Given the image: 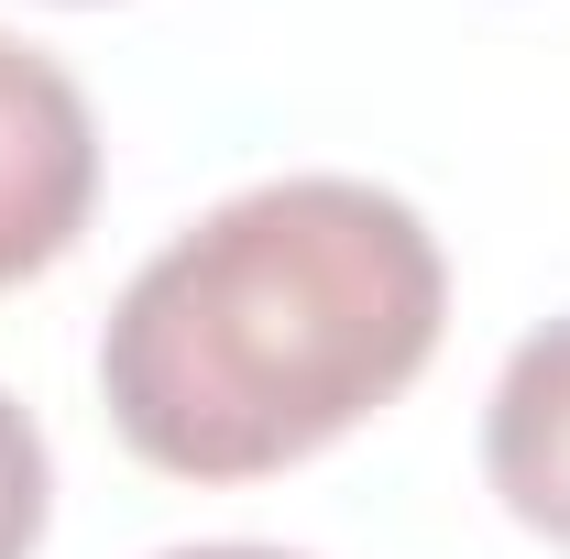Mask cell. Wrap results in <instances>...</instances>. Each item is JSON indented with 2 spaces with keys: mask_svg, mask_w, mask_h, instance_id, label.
Wrapping results in <instances>:
<instances>
[{
  "mask_svg": "<svg viewBox=\"0 0 570 559\" xmlns=\"http://www.w3.org/2000/svg\"><path fill=\"white\" fill-rule=\"evenodd\" d=\"M45 504H56V472H45V428L0 395V559L45 549Z\"/></svg>",
  "mask_w": 570,
  "mask_h": 559,
  "instance_id": "277c9868",
  "label": "cell"
},
{
  "mask_svg": "<svg viewBox=\"0 0 570 559\" xmlns=\"http://www.w3.org/2000/svg\"><path fill=\"white\" fill-rule=\"evenodd\" d=\"M483 472L494 493L570 549V318L527 330L515 362L494 373V406H483Z\"/></svg>",
  "mask_w": 570,
  "mask_h": 559,
  "instance_id": "3957f363",
  "label": "cell"
},
{
  "mask_svg": "<svg viewBox=\"0 0 570 559\" xmlns=\"http://www.w3.org/2000/svg\"><path fill=\"white\" fill-rule=\"evenodd\" d=\"M450 264L373 176H275L176 231L99 330L110 428L176 483H264L439 351Z\"/></svg>",
  "mask_w": 570,
  "mask_h": 559,
  "instance_id": "6da1fadb",
  "label": "cell"
},
{
  "mask_svg": "<svg viewBox=\"0 0 570 559\" xmlns=\"http://www.w3.org/2000/svg\"><path fill=\"white\" fill-rule=\"evenodd\" d=\"M165 559H296V549H253V538H219V549H165Z\"/></svg>",
  "mask_w": 570,
  "mask_h": 559,
  "instance_id": "5b68a950",
  "label": "cell"
},
{
  "mask_svg": "<svg viewBox=\"0 0 570 559\" xmlns=\"http://www.w3.org/2000/svg\"><path fill=\"white\" fill-rule=\"evenodd\" d=\"M88 198H99V121L77 99V77L0 33V285L45 275L88 231Z\"/></svg>",
  "mask_w": 570,
  "mask_h": 559,
  "instance_id": "7a4b0ae2",
  "label": "cell"
}]
</instances>
